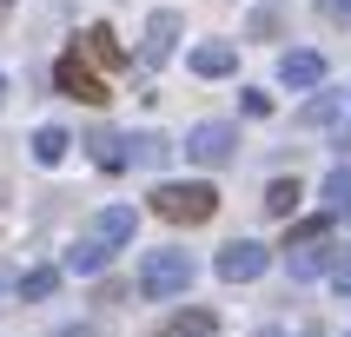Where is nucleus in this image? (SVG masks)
<instances>
[{"label":"nucleus","mask_w":351,"mask_h":337,"mask_svg":"<svg viewBox=\"0 0 351 337\" xmlns=\"http://www.w3.org/2000/svg\"><path fill=\"white\" fill-rule=\"evenodd\" d=\"M153 212L166 218V225H206V218L219 212V192L206 185V178H166V185H153Z\"/></svg>","instance_id":"f257e3e1"},{"label":"nucleus","mask_w":351,"mask_h":337,"mask_svg":"<svg viewBox=\"0 0 351 337\" xmlns=\"http://www.w3.org/2000/svg\"><path fill=\"white\" fill-rule=\"evenodd\" d=\"M193 271H199V265H193L186 252H146L133 284H139L146 297H173V291H186V284H193Z\"/></svg>","instance_id":"f03ea898"},{"label":"nucleus","mask_w":351,"mask_h":337,"mask_svg":"<svg viewBox=\"0 0 351 337\" xmlns=\"http://www.w3.org/2000/svg\"><path fill=\"white\" fill-rule=\"evenodd\" d=\"M53 79H60V93H66V99H80V106H106V99H113V86L99 79V66L80 53V46H66V53H60Z\"/></svg>","instance_id":"7ed1b4c3"},{"label":"nucleus","mask_w":351,"mask_h":337,"mask_svg":"<svg viewBox=\"0 0 351 337\" xmlns=\"http://www.w3.org/2000/svg\"><path fill=\"white\" fill-rule=\"evenodd\" d=\"M186 159H193V165H232V159H239V126H226V119H199L193 133H186Z\"/></svg>","instance_id":"20e7f679"},{"label":"nucleus","mask_w":351,"mask_h":337,"mask_svg":"<svg viewBox=\"0 0 351 337\" xmlns=\"http://www.w3.org/2000/svg\"><path fill=\"white\" fill-rule=\"evenodd\" d=\"M179 33H186V14H179V7H153V14H146V46H139V59H146V66H166Z\"/></svg>","instance_id":"39448f33"},{"label":"nucleus","mask_w":351,"mask_h":337,"mask_svg":"<svg viewBox=\"0 0 351 337\" xmlns=\"http://www.w3.org/2000/svg\"><path fill=\"white\" fill-rule=\"evenodd\" d=\"M265 265H272V252H265L258 238H232V245L219 252V265H213V271L226 278V284H252V278L265 271Z\"/></svg>","instance_id":"423d86ee"},{"label":"nucleus","mask_w":351,"mask_h":337,"mask_svg":"<svg viewBox=\"0 0 351 337\" xmlns=\"http://www.w3.org/2000/svg\"><path fill=\"white\" fill-rule=\"evenodd\" d=\"M80 53L93 59L99 73H126V66H133V53L119 46V33H113V27H106V20H93V27L80 33Z\"/></svg>","instance_id":"0eeeda50"},{"label":"nucleus","mask_w":351,"mask_h":337,"mask_svg":"<svg viewBox=\"0 0 351 337\" xmlns=\"http://www.w3.org/2000/svg\"><path fill=\"white\" fill-rule=\"evenodd\" d=\"M133 225H139V212L133 205H106V212H93L86 218V238H99V245H133Z\"/></svg>","instance_id":"6e6552de"},{"label":"nucleus","mask_w":351,"mask_h":337,"mask_svg":"<svg viewBox=\"0 0 351 337\" xmlns=\"http://www.w3.org/2000/svg\"><path fill=\"white\" fill-rule=\"evenodd\" d=\"M278 79H285L292 93H312V86H325V53H312V46L285 53V59H278Z\"/></svg>","instance_id":"1a4fd4ad"},{"label":"nucleus","mask_w":351,"mask_h":337,"mask_svg":"<svg viewBox=\"0 0 351 337\" xmlns=\"http://www.w3.org/2000/svg\"><path fill=\"white\" fill-rule=\"evenodd\" d=\"M186 66H193L199 79H226V73L239 66V46H232V40H206V46H193Z\"/></svg>","instance_id":"9d476101"},{"label":"nucleus","mask_w":351,"mask_h":337,"mask_svg":"<svg viewBox=\"0 0 351 337\" xmlns=\"http://www.w3.org/2000/svg\"><path fill=\"white\" fill-rule=\"evenodd\" d=\"M86 152H93L99 172H126V165H133V139H126V133H93Z\"/></svg>","instance_id":"9b49d317"},{"label":"nucleus","mask_w":351,"mask_h":337,"mask_svg":"<svg viewBox=\"0 0 351 337\" xmlns=\"http://www.w3.org/2000/svg\"><path fill=\"white\" fill-rule=\"evenodd\" d=\"M213 331H219V317L206 311V304H199V311H173L159 324V337H213Z\"/></svg>","instance_id":"f8f14e48"},{"label":"nucleus","mask_w":351,"mask_h":337,"mask_svg":"<svg viewBox=\"0 0 351 337\" xmlns=\"http://www.w3.org/2000/svg\"><path fill=\"white\" fill-rule=\"evenodd\" d=\"M106 258H113V245H99V238H86V232H80L73 245H66V271H99Z\"/></svg>","instance_id":"ddd939ff"},{"label":"nucleus","mask_w":351,"mask_h":337,"mask_svg":"<svg viewBox=\"0 0 351 337\" xmlns=\"http://www.w3.org/2000/svg\"><path fill=\"white\" fill-rule=\"evenodd\" d=\"M338 113H345V93H318V99L298 106V126H332Z\"/></svg>","instance_id":"4468645a"},{"label":"nucleus","mask_w":351,"mask_h":337,"mask_svg":"<svg viewBox=\"0 0 351 337\" xmlns=\"http://www.w3.org/2000/svg\"><path fill=\"white\" fill-rule=\"evenodd\" d=\"M278 33H285V7H278V0H265V7L245 20V40H278Z\"/></svg>","instance_id":"2eb2a0df"},{"label":"nucleus","mask_w":351,"mask_h":337,"mask_svg":"<svg viewBox=\"0 0 351 337\" xmlns=\"http://www.w3.org/2000/svg\"><path fill=\"white\" fill-rule=\"evenodd\" d=\"M298 198H305V192H298V178H272V185H265V212H272V218H292Z\"/></svg>","instance_id":"dca6fc26"},{"label":"nucleus","mask_w":351,"mask_h":337,"mask_svg":"<svg viewBox=\"0 0 351 337\" xmlns=\"http://www.w3.org/2000/svg\"><path fill=\"white\" fill-rule=\"evenodd\" d=\"M325 212H332V218H351V165H338V172L325 178Z\"/></svg>","instance_id":"f3484780"},{"label":"nucleus","mask_w":351,"mask_h":337,"mask_svg":"<svg viewBox=\"0 0 351 337\" xmlns=\"http://www.w3.org/2000/svg\"><path fill=\"white\" fill-rule=\"evenodd\" d=\"M60 271H66V265H34V271L20 278V297H53L60 291Z\"/></svg>","instance_id":"a211bd4d"},{"label":"nucleus","mask_w":351,"mask_h":337,"mask_svg":"<svg viewBox=\"0 0 351 337\" xmlns=\"http://www.w3.org/2000/svg\"><path fill=\"white\" fill-rule=\"evenodd\" d=\"M66 146H73V139L60 133V126H40V133H34V159H40V165H60Z\"/></svg>","instance_id":"6ab92c4d"},{"label":"nucleus","mask_w":351,"mask_h":337,"mask_svg":"<svg viewBox=\"0 0 351 337\" xmlns=\"http://www.w3.org/2000/svg\"><path fill=\"white\" fill-rule=\"evenodd\" d=\"M166 152H173V146H166L159 133H139V139H133V165H159Z\"/></svg>","instance_id":"aec40b11"},{"label":"nucleus","mask_w":351,"mask_h":337,"mask_svg":"<svg viewBox=\"0 0 351 337\" xmlns=\"http://www.w3.org/2000/svg\"><path fill=\"white\" fill-rule=\"evenodd\" d=\"M239 106H245L252 119H265V113H272V93H258V86H245V99H239Z\"/></svg>","instance_id":"412c9836"},{"label":"nucleus","mask_w":351,"mask_h":337,"mask_svg":"<svg viewBox=\"0 0 351 337\" xmlns=\"http://www.w3.org/2000/svg\"><path fill=\"white\" fill-rule=\"evenodd\" d=\"M318 7H325V20H345L351 27V0H318Z\"/></svg>","instance_id":"4be33fe9"},{"label":"nucleus","mask_w":351,"mask_h":337,"mask_svg":"<svg viewBox=\"0 0 351 337\" xmlns=\"http://www.w3.org/2000/svg\"><path fill=\"white\" fill-rule=\"evenodd\" d=\"M332 284H338V291H351V258H338V265H332Z\"/></svg>","instance_id":"5701e85b"},{"label":"nucleus","mask_w":351,"mask_h":337,"mask_svg":"<svg viewBox=\"0 0 351 337\" xmlns=\"http://www.w3.org/2000/svg\"><path fill=\"white\" fill-rule=\"evenodd\" d=\"M53 337H99V331H93V324H60Z\"/></svg>","instance_id":"b1692460"},{"label":"nucleus","mask_w":351,"mask_h":337,"mask_svg":"<svg viewBox=\"0 0 351 337\" xmlns=\"http://www.w3.org/2000/svg\"><path fill=\"white\" fill-rule=\"evenodd\" d=\"M7 14H14V0H0V20H7Z\"/></svg>","instance_id":"393cba45"},{"label":"nucleus","mask_w":351,"mask_h":337,"mask_svg":"<svg viewBox=\"0 0 351 337\" xmlns=\"http://www.w3.org/2000/svg\"><path fill=\"white\" fill-rule=\"evenodd\" d=\"M258 337H285V331H258Z\"/></svg>","instance_id":"a878e982"},{"label":"nucleus","mask_w":351,"mask_h":337,"mask_svg":"<svg viewBox=\"0 0 351 337\" xmlns=\"http://www.w3.org/2000/svg\"><path fill=\"white\" fill-rule=\"evenodd\" d=\"M0 93H7V86H0Z\"/></svg>","instance_id":"bb28decb"}]
</instances>
